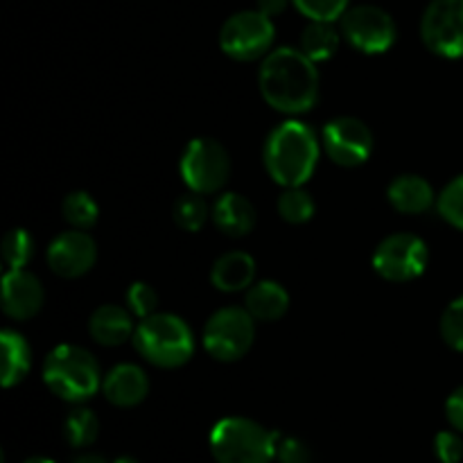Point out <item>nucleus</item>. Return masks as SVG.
Listing matches in <instances>:
<instances>
[{
    "label": "nucleus",
    "instance_id": "obj_1",
    "mask_svg": "<svg viewBox=\"0 0 463 463\" xmlns=\"http://www.w3.org/2000/svg\"><path fill=\"white\" fill-rule=\"evenodd\" d=\"M258 86L271 109L298 116L319 99V71L301 48H279L262 61Z\"/></svg>",
    "mask_w": 463,
    "mask_h": 463
},
{
    "label": "nucleus",
    "instance_id": "obj_2",
    "mask_svg": "<svg viewBox=\"0 0 463 463\" xmlns=\"http://www.w3.org/2000/svg\"><path fill=\"white\" fill-rule=\"evenodd\" d=\"M267 175L283 188H298L315 175L319 161V140L315 131L298 120L280 122L267 136L265 152Z\"/></svg>",
    "mask_w": 463,
    "mask_h": 463
},
{
    "label": "nucleus",
    "instance_id": "obj_3",
    "mask_svg": "<svg viewBox=\"0 0 463 463\" xmlns=\"http://www.w3.org/2000/svg\"><path fill=\"white\" fill-rule=\"evenodd\" d=\"M131 342L136 351L158 369H179L194 355L193 330L181 317L170 312H154L140 319Z\"/></svg>",
    "mask_w": 463,
    "mask_h": 463
},
{
    "label": "nucleus",
    "instance_id": "obj_4",
    "mask_svg": "<svg viewBox=\"0 0 463 463\" xmlns=\"http://www.w3.org/2000/svg\"><path fill=\"white\" fill-rule=\"evenodd\" d=\"M102 373L86 348L61 344L43 362V383L54 396L66 402H84L102 389Z\"/></svg>",
    "mask_w": 463,
    "mask_h": 463
},
{
    "label": "nucleus",
    "instance_id": "obj_5",
    "mask_svg": "<svg viewBox=\"0 0 463 463\" xmlns=\"http://www.w3.org/2000/svg\"><path fill=\"white\" fill-rule=\"evenodd\" d=\"M276 434L242 416L222 419L211 432V452L217 463H271Z\"/></svg>",
    "mask_w": 463,
    "mask_h": 463
},
{
    "label": "nucleus",
    "instance_id": "obj_6",
    "mask_svg": "<svg viewBox=\"0 0 463 463\" xmlns=\"http://www.w3.org/2000/svg\"><path fill=\"white\" fill-rule=\"evenodd\" d=\"M203 348L217 362H238L256 339V326L247 307H222L203 326Z\"/></svg>",
    "mask_w": 463,
    "mask_h": 463
},
{
    "label": "nucleus",
    "instance_id": "obj_7",
    "mask_svg": "<svg viewBox=\"0 0 463 463\" xmlns=\"http://www.w3.org/2000/svg\"><path fill=\"white\" fill-rule=\"evenodd\" d=\"M184 184L193 193L213 194L222 190L231 175V158L224 145L213 138H194L185 145L179 163Z\"/></svg>",
    "mask_w": 463,
    "mask_h": 463
},
{
    "label": "nucleus",
    "instance_id": "obj_8",
    "mask_svg": "<svg viewBox=\"0 0 463 463\" xmlns=\"http://www.w3.org/2000/svg\"><path fill=\"white\" fill-rule=\"evenodd\" d=\"M274 36L271 18L258 9H247L226 18L220 30V48L235 61H256L269 54Z\"/></svg>",
    "mask_w": 463,
    "mask_h": 463
},
{
    "label": "nucleus",
    "instance_id": "obj_9",
    "mask_svg": "<svg viewBox=\"0 0 463 463\" xmlns=\"http://www.w3.org/2000/svg\"><path fill=\"white\" fill-rule=\"evenodd\" d=\"M430 260L428 244L411 233H396L375 247L373 269L392 283H410L419 279Z\"/></svg>",
    "mask_w": 463,
    "mask_h": 463
},
{
    "label": "nucleus",
    "instance_id": "obj_10",
    "mask_svg": "<svg viewBox=\"0 0 463 463\" xmlns=\"http://www.w3.org/2000/svg\"><path fill=\"white\" fill-rule=\"evenodd\" d=\"M339 21H342L344 39L364 54H383L396 43V23L375 5L348 7Z\"/></svg>",
    "mask_w": 463,
    "mask_h": 463
},
{
    "label": "nucleus",
    "instance_id": "obj_11",
    "mask_svg": "<svg viewBox=\"0 0 463 463\" xmlns=\"http://www.w3.org/2000/svg\"><path fill=\"white\" fill-rule=\"evenodd\" d=\"M420 36L430 52L463 59V0H432L420 21Z\"/></svg>",
    "mask_w": 463,
    "mask_h": 463
},
{
    "label": "nucleus",
    "instance_id": "obj_12",
    "mask_svg": "<svg viewBox=\"0 0 463 463\" xmlns=\"http://www.w3.org/2000/svg\"><path fill=\"white\" fill-rule=\"evenodd\" d=\"M321 143L330 161L342 167L362 165L373 154V134L366 122L351 116L330 120L321 136Z\"/></svg>",
    "mask_w": 463,
    "mask_h": 463
},
{
    "label": "nucleus",
    "instance_id": "obj_13",
    "mask_svg": "<svg viewBox=\"0 0 463 463\" xmlns=\"http://www.w3.org/2000/svg\"><path fill=\"white\" fill-rule=\"evenodd\" d=\"M95 260H98V247L86 231H63L48 247L50 269L61 279H80L93 269Z\"/></svg>",
    "mask_w": 463,
    "mask_h": 463
},
{
    "label": "nucleus",
    "instance_id": "obj_14",
    "mask_svg": "<svg viewBox=\"0 0 463 463\" xmlns=\"http://www.w3.org/2000/svg\"><path fill=\"white\" fill-rule=\"evenodd\" d=\"M45 292L34 274L25 269H7L3 276V312L12 319H32L43 307Z\"/></svg>",
    "mask_w": 463,
    "mask_h": 463
},
{
    "label": "nucleus",
    "instance_id": "obj_15",
    "mask_svg": "<svg viewBox=\"0 0 463 463\" xmlns=\"http://www.w3.org/2000/svg\"><path fill=\"white\" fill-rule=\"evenodd\" d=\"M149 380L136 364H118L104 375L102 393L111 405L136 407L147 398Z\"/></svg>",
    "mask_w": 463,
    "mask_h": 463
},
{
    "label": "nucleus",
    "instance_id": "obj_16",
    "mask_svg": "<svg viewBox=\"0 0 463 463\" xmlns=\"http://www.w3.org/2000/svg\"><path fill=\"white\" fill-rule=\"evenodd\" d=\"M211 217L217 229L229 238H242L256 226V208L244 194L224 193L213 203Z\"/></svg>",
    "mask_w": 463,
    "mask_h": 463
},
{
    "label": "nucleus",
    "instance_id": "obj_17",
    "mask_svg": "<svg viewBox=\"0 0 463 463\" xmlns=\"http://www.w3.org/2000/svg\"><path fill=\"white\" fill-rule=\"evenodd\" d=\"M89 333L102 346H120V344L134 339V315L120 306H99L90 315Z\"/></svg>",
    "mask_w": 463,
    "mask_h": 463
},
{
    "label": "nucleus",
    "instance_id": "obj_18",
    "mask_svg": "<svg viewBox=\"0 0 463 463\" xmlns=\"http://www.w3.org/2000/svg\"><path fill=\"white\" fill-rule=\"evenodd\" d=\"M389 203L405 215H420L434 206V190L428 179L419 175H401L389 184Z\"/></svg>",
    "mask_w": 463,
    "mask_h": 463
},
{
    "label": "nucleus",
    "instance_id": "obj_19",
    "mask_svg": "<svg viewBox=\"0 0 463 463\" xmlns=\"http://www.w3.org/2000/svg\"><path fill=\"white\" fill-rule=\"evenodd\" d=\"M256 279V260L244 251L224 253L215 260L211 269V283L220 292H242L249 289Z\"/></svg>",
    "mask_w": 463,
    "mask_h": 463
},
{
    "label": "nucleus",
    "instance_id": "obj_20",
    "mask_svg": "<svg viewBox=\"0 0 463 463\" xmlns=\"http://www.w3.org/2000/svg\"><path fill=\"white\" fill-rule=\"evenodd\" d=\"M244 307L258 321H279L289 307V294L274 280H260L247 289Z\"/></svg>",
    "mask_w": 463,
    "mask_h": 463
},
{
    "label": "nucleus",
    "instance_id": "obj_21",
    "mask_svg": "<svg viewBox=\"0 0 463 463\" xmlns=\"http://www.w3.org/2000/svg\"><path fill=\"white\" fill-rule=\"evenodd\" d=\"M0 346H3V387L9 389L30 373L32 351L25 337L14 330L0 333Z\"/></svg>",
    "mask_w": 463,
    "mask_h": 463
},
{
    "label": "nucleus",
    "instance_id": "obj_22",
    "mask_svg": "<svg viewBox=\"0 0 463 463\" xmlns=\"http://www.w3.org/2000/svg\"><path fill=\"white\" fill-rule=\"evenodd\" d=\"M339 48V32L330 21H310V25L301 34L303 54L315 63L328 61L335 57Z\"/></svg>",
    "mask_w": 463,
    "mask_h": 463
},
{
    "label": "nucleus",
    "instance_id": "obj_23",
    "mask_svg": "<svg viewBox=\"0 0 463 463\" xmlns=\"http://www.w3.org/2000/svg\"><path fill=\"white\" fill-rule=\"evenodd\" d=\"M172 217H175L176 226H181L184 231H190V233H197L199 229H203L208 217H211V208L203 202L202 194L190 190L188 194H181L176 199L175 208H172Z\"/></svg>",
    "mask_w": 463,
    "mask_h": 463
},
{
    "label": "nucleus",
    "instance_id": "obj_24",
    "mask_svg": "<svg viewBox=\"0 0 463 463\" xmlns=\"http://www.w3.org/2000/svg\"><path fill=\"white\" fill-rule=\"evenodd\" d=\"M99 434V420L86 407H77L71 414L66 416V423H63V437L71 443L72 448H86L90 443H95Z\"/></svg>",
    "mask_w": 463,
    "mask_h": 463
},
{
    "label": "nucleus",
    "instance_id": "obj_25",
    "mask_svg": "<svg viewBox=\"0 0 463 463\" xmlns=\"http://www.w3.org/2000/svg\"><path fill=\"white\" fill-rule=\"evenodd\" d=\"M63 220L72 226V229L89 231L90 226H95L99 217L98 202L90 197L84 190H77V193H71L61 203Z\"/></svg>",
    "mask_w": 463,
    "mask_h": 463
},
{
    "label": "nucleus",
    "instance_id": "obj_26",
    "mask_svg": "<svg viewBox=\"0 0 463 463\" xmlns=\"http://www.w3.org/2000/svg\"><path fill=\"white\" fill-rule=\"evenodd\" d=\"M279 215L288 224H306L315 215V199L298 185V188H285L279 197Z\"/></svg>",
    "mask_w": 463,
    "mask_h": 463
},
{
    "label": "nucleus",
    "instance_id": "obj_27",
    "mask_svg": "<svg viewBox=\"0 0 463 463\" xmlns=\"http://www.w3.org/2000/svg\"><path fill=\"white\" fill-rule=\"evenodd\" d=\"M34 242L25 229H12L3 238V260L7 262L9 269H23L30 262Z\"/></svg>",
    "mask_w": 463,
    "mask_h": 463
},
{
    "label": "nucleus",
    "instance_id": "obj_28",
    "mask_svg": "<svg viewBox=\"0 0 463 463\" xmlns=\"http://www.w3.org/2000/svg\"><path fill=\"white\" fill-rule=\"evenodd\" d=\"M439 215L452 224L455 229L463 231V175L452 179L446 188L441 190L437 199Z\"/></svg>",
    "mask_w": 463,
    "mask_h": 463
},
{
    "label": "nucleus",
    "instance_id": "obj_29",
    "mask_svg": "<svg viewBox=\"0 0 463 463\" xmlns=\"http://www.w3.org/2000/svg\"><path fill=\"white\" fill-rule=\"evenodd\" d=\"M294 7L310 21H339L351 0H292Z\"/></svg>",
    "mask_w": 463,
    "mask_h": 463
},
{
    "label": "nucleus",
    "instance_id": "obj_30",
    "mask_svg": "<svg viewBox=\"0 0 463 463\" xmlns=\"http://www.w3.org/2000/svg\"><path fill=\"white\" fill-rule=\"evenodd\" d=\"M441 337L448 346L463 353V297L455 298L443 312Z\"/></svg>",
    "mask_w": 463,
    "mask_h": 463
},
{
    "label": "nucleus",
    "instance_id": "obj_31",
    "mask_svg": "<svg viewBox=\"0 0 463 463\" xmlns=\"http://www.w3.org/2000/svg\"><path fill=\"white\" fill-rule=\"evenodd\" d=\"M158 306V294L152 285L147 283H134L127 289V307L131 310V315L145 319V317L154 315Z\"/></svg>",
    "mask_w": 463,
    "mask_h": 463
},
{
    "label": "nucleus",
    "instance_id": "obj_32",
    "mask_svg": "<svg viewBox=\"0 0 463 463\" xmlns=\"http://www.w3.org/2000/svg\"><path fill=\"white\" fill-rule=\"evenodd\" d=\"M276 459L279 463H310V450L297 437L276 434Z\"/></svg>",
    "mask_w": 463,
    "mask_h": 463
},
{
    "label": "nucleus",
    "instance_id": "obj_33",
    "mask_svg": "<svg viewBox=\"0 0 463 463\" xmlns=\"http://www.w3.org/2000/svg\"><path fill=\"white\" fill-rule=\"evenodd\" d=\"M434 455L441 463H461L463 441L457 432H439L434 439Z\"/></svg>",
    "mask_w": 463,
    "mask_h": 463
},
{
    "label": "nucleus",
    "instance_id": "obj_34",
    "mask_svg": "<svg viewBox=\"0 0 463 463\" xmlns=\"http://www.w3.org/2000/svg\"><path fill=\"white\" fill-rule=\"evenodd\" d=\"M446 416L457 432H463V387L455 389L446 402Z\"/></svg>",
    "mask_w": 463,
    "mask_h": 463
},
{
    "label": "nucleus",
    "instance_id": "obj_35",
    "mask_svg": "<svg viewBox=\"0 0 463 463\" xmlns=\"http://www.w3.org/2000/svg\"><path fill=\"white\" fill-rule=\"evenodd\" d=\"M285 7H288V0H258V12H262L269 18L283 14Z\"/></svg>",
    "mask_w": 463,
    "mask_h": 463
},
{
    "label": "nucleus",
    "instance_id": "obj_36",
    "mask_svg": "<svg viewBox=\"0 0 463 463\" xmlns=\"http://www.w3.org/2000/svg\"><path fill=\"white\" fill-rule=\"evenodd\" d=\"M72 463H109V461L102 459L99 455H81V457H77Z\"/></svg>",
    "mask_w": 463,
    "mask_h": 463
},
{
    "label": "nucleus",
    "instance_id": "obj_37",
    "mask_svg": "<svg viewBox=\"0 0 463 463\" xmlns=\"http://www.w3.org/2000/svg\"><path fill=\"white\" fill-rule=\"evenodd\" d=\"M23 463H54V461L48 459V457H27Z\"/></svg>",
    "mask_w": 463,
    "mask_h": 463
},
{
    "label": "nucleus",
    "instance_id": "obj_38",
    "mask_svg": "<svg viewBox=\"0 0 463 463\" xmlns=\"http://www.w3.org/2000/svg\"><path fill=\"white\" fill-rule=\"evenodd\" d=\"M113 463H138V461H136L134 457H118V459Z\"/></svg>",
    "mask_w": 463,
    "mask_h": 463
}]
</instances>
